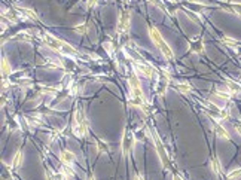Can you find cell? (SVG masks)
<instances>
[{
  "mask_svg": "<svg viewBox=\"0 0 241 180\" xmlns=\"http://www.w3.org/2000/svg\"><path fill=\"white\" fill-rule=\"evenodd\" d=\"M150 37H152V40L155 42V45H156L158 48H159V51L162 52V55H165L167 58H171L173 57V54H171V49L167 46V43L164 42V39L161 37V34H159V31L155 28V27H150Z\"/></svg>",
  "mask_w": 241,
  "mask_h": 180,
  "instance_id": "obj_1",
  "label": "cell"
},
{
  "mask_svg": "<svg viewBox=\"0 0 241 180\" xmlns=\"http://www.w3.org/2000/svg\"><path fill=\"white\" fill-rule=\"evenodd\" d=\"M73 159H74V155L72 152H67V150L61 152V161L64 162V164H72Z\"/></svg>",
  "mask_w": 241,
  "mask_h": 180,
  "instance_id": "obj_2",
  "label": "cell"
},
{
  "mask_svg": "<svg viewBox=\"0 0 241 180\" xmlns=\"http://www.w3.org/2000/svg\"><path fill=\"white\" fill-rule=\"evenodd\" d=\"M137 70H140L144 76H149V78L153 74V70H152L150 67H148V66H139V67H137Z\"/></svg>",
  "mask_w": 241,
  "mask_h": 180,
  "instance_id": "obj_3",
  "label": "cell"
},
{
  "mask_svg": "<svg viewBox=\"0 0 241 180\" xmlns=\"http://www.w3.org/2000/svg\"><path fill=\"white\" fill-rule=\"evenodd\" d=\"M173 180H182V179H180L179 174H174V176H173Z\"/></svg>",
  "mask_w": 241,
  "mask_h": 180,
  "instance_id": "obj_4",
  "label": "cell"
},
{
  "mask_svg": "<svg viewBox=\"0 0 241 180\" xmlns=\"http://www.w3.org/2000/svg\"><path fill=\"white\" fill-rule=\"evenodd\" d=\"M234 9H235V11H238V12L241 14V6H238V5H237V6H234Z\"/></svg>",
  "mask_w": 241,
  "mask_h": 180,
  "instance_id": "obj_5",
  "label": "cell"
},
{
  "mask_svg": "<svg viewBox=\"0 0 241 180\" xmlns=\"http://www.w3.org/2000/svg\"><path fill=\"white\" fill-rule=\"evenodd\" d=\"M89 180H94V179H92V177H91V179H89Z\"/></svg>",
  "mask_w": 241,
  "mask_h": 180,
  "instance_id": "obj_6",
  "label": "cell"
}]
</instances>
